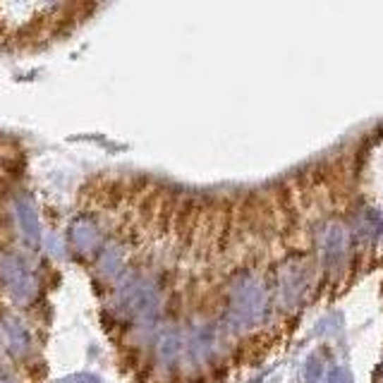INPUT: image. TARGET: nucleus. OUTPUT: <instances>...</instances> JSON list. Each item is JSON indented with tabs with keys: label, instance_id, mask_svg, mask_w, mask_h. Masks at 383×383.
<instances>
[{
	"label": "nucleus",
	"instance_id": "1",
	"mask_svg": "<svg viewBox=\"0 0 383 383\" xmlns=\"http://www.w3.org/2000/svg\"><path fill=\"white\" fill-rule=\"evenodd\" d=\"M314 364H316V357H312V360L307 362V369H305V379L309 383L319 381V376H321V364H319V367H314Z\"/></svg>",
	"mask_w": 383,
	"mask_h": 383
}]
</instances>
